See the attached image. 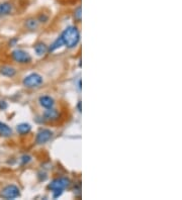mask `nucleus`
<instances>
[{
    "mask_svg": "<svg viewBox=\"0 0 182 200\" xmlns=\"http://www.w3.org/2000/svg\"><path fill=\"white\" fill-rule=\"evenodd\" d=\"M61 39L63 41V45L69 49H73L78 45L80 41V33L78 28L75 27H69L63 32Z\"/></svg>",
    "mask_w": 182,
    "mask_h": 200,
    "instance_id": "obj_1",
    "label": "nucleus"
},
{
    "mask_svg": "<svg viewBox=\"0 0 182 200\" xmlns=\"http://www.w3.org/2000/svg\"><path fill=\"white\" fill-rule=\"evenodd\" d=\"M23 85L28 88H37L43 84V77L40 74L33 73L23 79Z\"/></svg>",
    "mask_w": 182,
    "mask_h": 200,
    "instance_id": "obj_2",
    "label": "nucleus"
},
{
    "mask_svg": "<svg viewBox=\"0 0 182 200\" xmlns=\"http://www.w3.org/2000/svg\"><path fill=\"white\" fill-rule=\"evenodd\" d=\"M12 56V59L17 62L19 64H28L32 61V57H30V55L25 52V51H23V50H15L12 52L11 54Z\"/></svg>",
    "mask_w": 182,
    "mask_h": 200,
    "instance_id": "obj_3",
    "label": "nucleus"
},
{
    "mask_svg": "<svg viewBox=\"0 0 182 200\" xmlns=\"http://www.w3.org/2000/svg\"><path fill=\"white\" fill-rule=\"evenodd\" d=\"M1 195L2 197L6 199H14L20 195V191L18 187L15 185H8L5 188H3V190L1 191Z\"/></svg>",
    "mask_w": 182,
    "mask_h": 200,
    "instance_id": "obj_4",
    "label": "nucleus"
},
{
    "mask_svg": "<svg viewBox=\"0 0 182 200\" xmlns=\"http://www.w3.org/2000/svg\"><path fill=\"white\" fill-rule=\"evenodd\" d=\"M70 185V180L68 178H57L51 182V184L49 185V188L53 191V190H57V189H61V190H64L65 188Z\"/></svg>",
    "mask_w": 182,
    "mask_h": 200,
    "instance_id": "obj_5",
    "label": "nucleus"
},
{
    "mask_svg": "<svg viewBox=\"0 0 182 200\" xmlns=\"http://www.w3.org/2000/svg\"><path fill=\"white\" fill-rule=\"evenodd\" d=\"M53 137V133L50 129H41L37 134V143L38 144H43L48 143Z\"/></svg>",
    "mask_w": 182,
    "mask_h": 200,
    "instance_id": "obj_6",
    "label": "nucleus"
},
{
    "mask_svg": "<svg viewBox=\"0 0 182 200\" xmlns=\"http://www.w3.org/2000/svg\"><path fill=\"white\" fill-rule=\"evenodd\" d=\"M43 116H44L45 120L55 121V120H57L59 118L60 114H59V112L57 111V110L52 107V108H47V110L44 112V114H43Z\"/></svg>",
    "mask_w": 182,
    "mask_h": 200,
    "instance_id": "obj_7",
    "label": "nucleus"
},
{
    "mask_svg": "<svg viewBox=\"0 0 182 200\" xmlns=\"http://www.w3.org/2000/svg\"><path fill=\"white\" fill-rule=\"evenodd\" d=\"M38 101H40V104L45 108H52L55 104L54 99L50 96H42L40 97Z\"/></svg>",
    "mask_w": 182,
    "mask_h": 200,
    "instance_id": "obj_8",
    "label": "nucleus"
},
{
    "mask_svg": "<svg viewBox=\"0 0 182 200\" xmlns=\"http://www.w3.org/2000/svg\"><path fill=\"white\" fill-rule=\"evenodd\" d=\"M0 73H1L3 76H5V77L11 78L16 74V70L13 67H10V66H2L0 68Z\"/></svg>",
    "mask_w": 182,
    "mask_h": 200,
    "instance_id": "obj_9",
    "label": "nucleus"
},
{
    "mask_svg": "<svg viewBox=\"0 0 182 200\" xmlns=\"http://www.w3.org/2000/svg\"><path fill=\"white\" fill-rule=\"evenodd\" d=\"M11 11H12V5L10 3H7V2L0 3V16L10 14Z\"/></svg>",
    "mask_w": 182,
    "mask_h": 200,
    "instance_id": "obj_10",
    "label": "nucleus"
},
{
    "mask_svg": "<svg viewBox=\"0 0 182 200\" xmlns=\"http://www.w3.org/2000/svg\"><path fill=\"white\" fill-rule=\"evenodd\" d=\"M34 52L38 56H43L48 52V46L44 44V42H38L34 46Z\"/></svg>",
    "mask_w": 182,
    "mask_h": 200,
    "instance_id": "obj_11",
    "label": "nucleus"
},
{
    "mask_svg": "<svg viewBox=\"0 0 182 200\" xmlns=\"http://www.w3.org/2000/svg\"><path fill=\"white\" fill-rule=\"evenodd\" d=\"M12 134V130L9 126L5 123H3L0 121V135L2 137H10Z\"/></svg>",
    "mask_w": 182,
    "mask_h": 200,
    "instance_id": "obj_12",
    "label": "nucleus"
},
{
    "mask_svg": "<svg viewBox=\"0 0 182 200\" xmlns=\"http://www.w3.org/2000/svg\"><path fill=\"white\" fill-rule=\"evenodd\" d=\"M16 129H17V133L20 134H27L30 131L32 127H30L28 123H20V124L17 125Z\"/></svg>",
    "mask_w": 182,
    "mask_h": 200,
    "instance_id": "obj_13",
    "label": "nucleus"
},
{
    "mask_svg": "<svg viewBox=\"0 0 182 200\" xmlns=\"http://www.w3.org/2000/svg\"><path fill=\"white\" fill-rule=\"evenodd\" d=\"M25 25H27V27L30 31H34L36 28H38V21L34 18H29L25 21Z\"/></svg>",
    "mask_w": 182,
    "mask_h": 200,
    "instance_id": "obj_14",
    "label": "nucleus"
},
{
    "mask_svg": "<svg viewBox=\"0 0 182 200\" xmlns=\"http://www.w3.org/2000/svg\"><path fill=\"white\" fill-rule=\"evenodd\" d=\"M62 46H63V41H62V39H61V37H60L53 42V44L51 45L50 49H48V51H49V52H54V51L61 48Z\"/></svg>",
    "mask_w": 182,
    "mask_h": 200,
    "instance_id": "obj_15",
    "label": "nucleus"
},
{
    "mask_svg": "<svg viewBox=\"0 0 182 200\" xmlns=\"http://www.w3.org/2000/svg\"><path fill=\"white\" fill-rule=\"evenodd\" d=\"M82 17V12H81V6H78L74 11V18L77 21H81Z\"/></svg>",
    "mask_w": 182,
    "mask_h": 200,
    "instance_id": "obj_16",
    "label": "nucleus"
},
{
    "mask_svg": "<svg viewBox=\"0 0 182 200\" xmlns=\"http://www.w3.org/2000/svg\"><path fill=\"white\" fill-rule=\"evenodd\" d=\"M63 193V190L61 189H57V190H53V197L54 198H58L60 197Z\"/></svg>",
    "mask_w": 182,
    "mask_h": 200,
    "instance_id": "obj_17",
    "label": "nucleus"
},
{
    "mask_svg": "<svg viewBox=\"0 0 182 200\" xmlns=\"http://www.w3.org/2000/svg\"><path fill=\"white\" fill-rule=\"evenodd\" d=\"M38 20H40L41 22H46V21L48 20V16L45 14H41L40 16H38Z\"/></svg>",
    "mask_w": 182,
    "mask_h": 200,
    "instance_id": "obj_18",
    "label": "nucleus"
},
{
    "mask_svg": "<svg viewBox=\"0 0 182 200\" xmlns=\"http://www.w3.org/2000/svg\"><path fill=\"white\" fill-rule=\"evenodd\" d=\"M7 108V103L5 101H0V109L4 110Z\"/></svg>",
    "mask_w": 182,
    "mask_h": 200,
    "instance_id": "obj_19",
    "label": "nucleus"
},
{
    "mask_svg": "<svg viewBox=\"0 0 182 200\" xmlns=\"http://www.w3.org/2000/svg\"><path fill=\"white\" fill-rule=\"evenodd\" d=\"M29 161H30V157L29 156H23V164L28 163Z\"/></svg>",
    "mask_w": 182,
    "mask_h": 200,
    "instance_id": "obj_20",
    "label": "nucleus"
},
{
    "mask_svg": "<svg viewBox=\"0 0 182 200\" xmlns=\"http://www.w3.org/2000/svg\"><path fill=\"white\" fill-rule=\"evenodd\" d=\"M77 107H78V110H79V111H81V101H79V102H78V105H77Z\"/></svg>",
    "mask_w": 182,
    "mask_h": 200,
    "instance_id": "obj_21",
    "label": "nucleus"
}]
</instances>
